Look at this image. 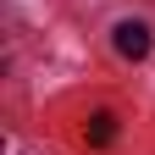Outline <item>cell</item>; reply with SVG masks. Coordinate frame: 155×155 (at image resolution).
<instances>
[{"label":"cell","instance_id":"6da1fadb","mask_svg":"<svg viewBox=\"0 0 155 155\" xmlns=\"http://www.w3.org/2000/svg\"><path fill=\"white\" fill-rule=\"evenodd\" d=\"M111 45H116V55H127V61H144L150 55V28L144 22H116Z\"/></svg>","mask_w":155,"mask_h":155},{"label":"cell","instance_id":"7a4b0ae2","mask_svg":"<svg viewBox=\"0 0 155 155\" xmlns=\"http://www.w3.org/2000/svg\"><path fill=\"white\" fill-rule=\"evenodd\" d=\"M83 139H89L94 150L111 144V139H116V116H111V111H94V116H89V127H83Z\"/></svg>","mask_w":155,"mask_h":155}]
</instances>
